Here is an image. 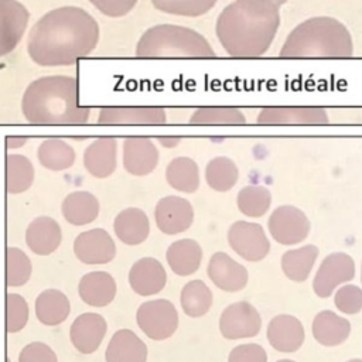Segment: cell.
Segmentation results:
<instances>
[{"mask_svg":"<svg viewBox=\"0 0 362 362\" xmlns=\"http://www.w3.org/2000/svg\"><path fill=\"white\" fill-rule=\"evenodd\" d=\"M102 14L107 17H123L133 10L137 0H89Z\"/></svg>","mask_w":362,"mask_h":362,"instance_id":"44","label":"cell"},{"mask_svg":"<svg viewBox=\"0 0 362 362\" xmlns=\"http://www.w3.org/2000/svg\"><path fill=\"white\" fill-rule=\"evenodd\" d=\"M69 313L71 304L68 297L57 288H47L35 298V315L44 325H59L68 318Z\"/></svg>","mask_w":362,"mask_h":362,"instance_id":"29","label":"cell"},{"mask_svg":"<svg viewBox=\"0 0 362 362\" xmlns=\"http://www.w3.org/2000/svg\"><path fill=\"white\" fill-rule=\"evenodd\" d=\"M304 337V327L294 315L280 314L269 322L267 339L280 352H296L303 345Z\"/></svg>","mask_w":362,"mask_h":362,"instance_id":"21","label":"cell"},{"mask_svg":"<svg viewBox=\"0 0 362 362\" xmlns=\"http://www.w3.org/2000/svg\"><path fill=\"white\" fill-rule=\"evenodd\" d=\"M153 6L165 14L180 17H199L208 13L218 0H151Z\"/></svg>","mask_w":362,"mask_h":362,"instance_id":"39","label":"cell"},{"mask_svg":"<svg viewBox=\"0 0 362 362\" xmlns=\"http://www.w3.org/2000/svg\"><path fill=\"white\" fill-rule=\"evenodd\" d=\"M279 4L273 0H235L218 16L216 38L233 58H259L274 41L280 27Z\"/></svg>","mask_w":362,"mask_h":362,"instance_id":"2","label":"cell"},{"mask_svg":"<svg viewBox=\"0 0 362 362\" xmlns=\"http://www.w3.org/2000/svg\"><path fill=\"white\" fill-rule=\"evenodd\" d=\"M38 161L42 167L52 171H62L75 163V150L61 139H45L37 150Z\"/></svg>","mask_w":362,"mask_h":362,"instance_id":"30","label":"cell"},{"mask_svg":"<svg viewBox=\"0 0 362 362\" xmlns=\"http://www.w3.org/2000/svg\"><path fill=\"white\" fill-rule=\"evenodd\" d=\"M116 281L107 272L86 273L78 286L81 300L90 307H105L115 300Z\"/></svg>","mask_w":362,"mask_h":362,"instance_id":"23","label":"cell"},{"mask_svg":"<svg viewBox=\"0 0 362 362\" xmlns=\"http://www.w3.org/2000/svg\"><path fill=\"white\" fill-rule=\"evenodd\" d=\"M140 329L154 341L170 338L178 327V313L168 300L158 298L143 303L136 314Z\"/></svg>","mask_w":362,"mask_h":362,"instance_id":"6","label":"cell"},{"mask_svg":"<svg viewBox=\"0 0 362 362\" xmlns=\"http://www.w3.org/2000/svg\"><path fill=\"white\" fill-rule=\"evenodd\" d=\"M113 229L119 240L134 246L147 239L150 233V222L144 211L139 208H126L115 218Z\"/></svg>","mask_w":362,"mask_h":362,"instance_id":"25","label":"cell"},{"mask_svg":"<svg viewBox=\"0 0 362 362\" xmlns=\"http://www.w3.org/2000/svg\"><path fill=\"white\" fill-rule=\"evenodd\" d=\"M317 256L318 247L314 245H305L298 249L287 250L281 257V269L290 280L304 281L310 276Z\"/></svg>","mask_w":362,"mask_h":362,"instance_id":"32","label":"cell"},{"mask_svg":"<svg viewBox=\"0 0 362 362\" xmlns=\"http://www.w3.org/2000/svg\"><path fill=\"white\" fill-rule=\"evenodd\" d=\"M33 272L30 257L18 247H7L6 250V284L8 287L24 286Z\"/></svg>","mask_w":362,"mask_h":362,"instance_id":"38","label":"cell"},{"mask_svg":"<svg viewBox=\"0 0 362 362\" xmlns=\"http://www.w3.org/2000/svg\"><path fill=\"white\" fill-rule=\"evenodd\" d=\"M74 253L85 264H106L115 259L116 245L105 229L95 228L75 238Z\"/></svg>","mask_w":362,"mask_h":362,"instance_id":"11","label":"cell"},{"mask_svg":"<svg viewBox=\"0 0 362 362\" xmlns=\"http://www.w3.org/2000/svg\"><path fill=\"white\" fill-rule=\"evenodd\" d=\"M272 204V194L262 185H246L238 194V208L252 218L263 216Z\"/></svg>","mask_w":362,"mask_h":362,"instance_id":"37","label":"cell"},{"mask_svg":"<svg viewBox=\"0 0 362 362\" xmlns=\"http://www.w3.org/2000/svg\"><path fill=\"white\" fill-rule=\"evenodd\" d=\"M256 122L259 124H325L328 113L318 106H270L259 112Z\"/></svg>","mask_w":362,"mask_h":362,"instance_id":"14","label":"cell"},{"mask_svg":"<svg viewBox=\"0 0 362 362\" xmlns=\"http://www.w3.org/2000/svg\"><path fill=\"white\" fill-rule=\"evenodd\" d=\"M277 362H294V361H291V359H280Z\"/></svg>","mask_w":362,"mask_h":362,"instance_id":"48","label":"cell"},{"mask_svg":"<svg viewBox=\"0 0 362 362\" xmlns=\"http://www.w3.org/2000/svg\"><path fill=\"white\" fill-rule=\"evenodd\" d=\"M34 182L33 163L23 154L6 156V189L8 194H21Z\"/></svg>","mask_w":362,"mask_h":362,"instance_id":"33","label":"cell"},{"mask_svg":"<svg viewBox=\"0 0 362 362\" xmlns=\"http://www.w3.org/2000/svg\"><path fill=\"white\" fill-rule=\"evenodd\" d=\"M137 58H216V52L198 31L175 25L158 24L146 30L136 45Z\"/></svg>","mask_w":362,"mask_h":362,"instance_id":"5","label":"cell"},{"mask_svg":"<svg viewBox=\"0 0 362 362\" xmlns=\"http://www.w3.org/2000/svg\"><path fill=\"white\" fill-rule=\"evenodd\" d=\"M167 182L181 192H195L199 187L198 164L189 157H175L165 170Z\"/></svg>","mask_w":362,"mask_h":362,"instance_id":"31","label":"cell"},{"mask_svg":"<svg viewBox=\"0 0 362 362\" xmlns=\"http://www.w3.org/2000/svg\"><path fill=\"white\" fill-rule=\"evenodd\" d=\"M18 362H58V359L55 352L47 344L35 341L21 349Z\"/></svg>","mask_w":362,"mask_h":362,"instance_id":"42","label":"cell"},{"mask_svg":"<svg viewBox=\"0 0 362 362\" xmlns=\"http://www.w3.org/2000/svg\"><path fill=\"white\" fill-rule=\"evenodd\" d=\"M206 273L212 283L223 291H239L247 283V270L223 252H216L209 259Z\"/></svg>","mask_w":362,"mask_h":362,"instance_id":"18","label":"cell"},{"mask_svg":"<svg viewBox=\"0 0 362 362\" xmlns=\"http://www.w3.org/2000/svg\"><path fill=\"white\" fill-rule=\"evenodd\" d=\"M228 362H267V354L257 344H243L230 351Z\"/></svg>","mask_w":362,"mask_h":362,"instance_id":"43","label":"cell"},{"mask_svg":"<svg viewBox=\"0 0 362 362\" xmlns=\"http://www.w3.org/2000/svg\"><path fill=\"white\" fill-rule=\"evenodd\" d=\"M239 170L229 157H215L205 167V180L208 185L219 192L229 191L238 181Z\"/></svg>","mask_w":362,"mask_h":362,"instance_id":"35","label":"cell"},{"mask_svg":"<svg viewBox=\"0 0 362 362\" xmlns=\"http://www.w3.org/2000/svg\"><path fill=\"white\" fill-rule=\"evenodd\" d=\"M354 276V259L344 252L331 253L321 262L313 281V288L318 297L327 298L334 293V288L345 281L352 280Z\"/></svg>","mask_w":362,"mask_h":362,"instance_id":"10","label":"cell"},{"mask_svg":"<svg viewBox=\"0 0 362 362\" xmlns=\"http://www.w3.org/2000/svg\"><path fill=\"white\" fill-rule=\"evenodd\" d=\"M354 55V41L349 30L337 18L328 16L311 17L300 23L287 35L279 57L342 59Z\"/></svg>","mask_w":362,"mask_h":362,"instance_id":"4","label":"cell"},{"mask_svg":"<svg viewBox=\"0 0 362 362\" xmlns=\"http://www.w3.org/2000/svg\"><path fill=\"white\" fill-rule=\"evenodd\" d=\"M117 164V140L99 137L83 151V165L95 178H106L113 174Z\"/></svg>","mask_w":362,"mask_h":362,"instance_id":"20","label":"cell"},{"mask_svg":"<svg viewBox=\"0 0 362 362\" xmlns=\"http://www.w3.org/2000/svg\"><path fill=\"white\" fill-rule=\"evenodd\" d=\"M165 110L158 106H106L99 110V124H163Z\"/></svg>","mask_w":362,"mask_h":362,"instance_id":"16","label":"cell"},{"mask_svg":"<svg viewBox=\"0 0 362 362\" xmlns=\"http://www.w3.org/2000/svg\"><path fill=\"white\" fill-rule=\"evenodd\" d=\"M349 332V321L329 310L320 311L313 321V335L321 345L325 346H337L345 342Z\"/></svg>","mask_w":362,"mask_h":362,"instance_id":"27","label":"cell"},{"mask_svg":"<svg viewBox=\"0 0 362 362\" xmlns=\"http://www.w3.org/2000/svg\"><path fill=\"white\" fill-rule=\"evenodd\" d=\"M30 13L17 0H0V57L10 54L21 41Z\"/></svg>","mask_w":362,"mask_h":362,"instance_id":"12","label":"cell"},{"mask_svg":"<svg viewBox=\"0 0 362 362\" xmlns=\"http://www.w3.org/2000/svg\"><path fill=\"white\" fill-rule=\"evenodd\" d=\"M212 305V291L202 280H192L182 287L181 307L189 317L205 315Z\"/></svg>","mask_w":362,"mask_h":362,"instance_id":"34","label":"cell"},{"mask_svg":"<svg viewBox=\"0 0 362 362\" xmlns=\"http://www.w3.org/2000/svg\"><path fill=\"white\" fill-rule=\"evenodd\" d=\"M243 112L232 106H204L194 110L191 124H245Z\"/></svg>","mask_w":362,"mask_h":362,"instance_id":"36","label":"cell"},{"mask_svg":"<svg viewBox=\"0 0 362 362\" xmlns=\"http://www.w3.org/2000/svg\"><path fill=\"white\" fill-rule=\"evenodd\" d=\"M62 232L59 223L51 216H38L30 222L25 230V243L30 250L40 256L55 252L61 243Z\"/></svg>","mask_w":362,"mask_h":362,"instance_id":"22","label":"cell"},{"mask_svg":"<svg viewBox=\"0 0 362 362\" xmlns=\"http://www.w3.org/2000/svg\"><path fill=\"white\" fill-rule=\"evenodd\" d=\"M106 329L107 324L100 314L83 313L74 320L69 328V338L76 351L89 355L100 346Z\"/></svg>","mask_w":362,"mask_h":362,"instance_id":"17","label":"cell"},{"mask_svg":"<svg viewBox=\"0 0 362 362\" xmlns=\"http://www.w3.org/2000/svg\"><path fill=\"white\" fill-rule=\"evenodd\" d=\"M348 362H362V359H351V361H348Z\"/></svg>","mask_w":362,"mask_h":362,"instance_id":"49","label":"cell"},{"mask_svg":"<svg viewBox=\"0 0 362 362\" xmlns=\"http://www.w3.org/2000/svg\"><path fill=\"white\" fill-rule=\"evenodd\" d=\"M27 122L34 124H83L90 109L79 105V83L75 76L48 75L33 81L21 99Z\"/></svg>","mask_w":362,"mask_h":362,"instance_id":"3","label":"cell"},{"mask_svg":"<svg viewBox=\"0 0 362 362\" xmlns=\"http://www.w3.org/2000/svg\"><path fill=\"white\" fill-rule=\"evenodd\" d=\"M310 228L307 215L294 205H280L269 218V230L273 239L281 245L303 242L308 236Z\"/></svg>","mask_w":362,"mask_h":362,"instance_id":"7","label":"cell"},{"mask_svg":"<svg viewBox=\"0 0 362 362\" xmlns=\"http://www.w3.org/2000/svg\"><path fill=\"white\" fill-rule=\"evenodd\" d=\"M99 24L86 10L64 6L44 14L30 30L27 51L41 66L72 65L98 45Z\"/></svg>","mask_w":362,"mask_h":362,"instance_id":"1","label":"cell"},{"mask_svg":"<svg viewBox=\"0 0 362 362\" xmlns=\"http://www.w3.org/2000/svg\"><path fill=\"white\" fill-rule=\"evenodd\" d=\"M158 164V150L150 137L133 136L123 141V167L132 175H147Z\"/></svg>","mask_w":362,"mask_h":362,"instance_id":"15","label":"cell"},{"mask_svg":"<svg viewBox=\"0 0 362 362\" xmlns=\"http://www.w3.org/2000/svg\"><path fill=\"white\" fill-rule=\"evenodd\" d=\"M167 283L164 266L154 257L139 259L129 272V284L140 296L160 293Z\"/></svg>","mask_w":362,"mask_h":362,"instance_id":"19","label":"cell"},{"mask_svg":"<svg viewBox=\"0 0 362 362\" xmlns=\"http://www.w3.org/2000/svg\"><path fill=\"white\" fill-rule=\"evenodd\" d=\"M157 228L165 235H177L187 230L194 221V209L189 201L168 195L161 198L154 209Z\"/></svg>","mask_w":362,"mask_h":362,"instance_id":"13","label":"cell"},{"mask_svg":"<svg viewBox=\"0 0 362 362\" xmlns=\"http://www.w3.org/2000/svg\"><path fill=\"white\" fill-rule=\"evenodd\" d=\"M262 317L247 301H238L228 305L219 318L221 334L228 339L250 338L259 334Z\"/></svg>","mask_w":362,"mask_h":362,"instance_id":"9","label":"cell"},{"mask_svg":"<svg viewBox=\"0 0 362 362\" xmlns=\"http://www.w3.org/2000/svg\"><path fill=\"white\" fill-rule=\"evenodd\" d=\"M61 211L68 223L75 226L88 225L99 215V201L88 191H74L64 198Z\"/></svg>","mask_w":362,"mask_h":362,"instance_id":"26","label":"cell"},{"mask_svg":"<svg viewBox=\"0 0 362 362\" xmlns=\"http://www.w3.org/2000/svg\"><path fill=\"white\" fill-rule=\"evenodd\" d=\"M28 321V304L23 296L8 293L6 296V329L10 334L21 331Z\"/></svg>","mask_w":362,"mask_h":362,"instance_id":"40","label":"cell"},{"mask_svg":"<svg viewBox=\"0 0 362 362\" xmlns=\"http://www.w3.org/2000/svg\"><path fill=\"white\" fill-rule=\"evenodd\" d=\"M229 246L245 260L259 262L270 250L269 239L262 225L255 222L238 221L228 230Z\"/></svg>","mask_w":362,"mask_h":362,"instance_id":"8","label":"cell"},{"mask_svg":"<svg viewBox=\"0 0 362 362\" xmlns=\"http://www.w3.org/2000/svg\"><path fill=\"white\" fill-rule=\"evenodd\" d=\"M105 359L106 362H146L147 346L132 329L123 328L110 338Z\"/></svg>","mask_w":362,"mask_h":362,"instance_id":"24","label":"cell"},{"mask_svg":"<svg viewBox=\"0 0 362 362\" xmlns=\"http://www.w3.org/2000/svg\"><path fill=\"white\" fill-rule=\"evenodd\" d=\"M27 143V137H17V136H13V137H7L6 139V146L7 148H18L21 146H24Z\"/></svg>","mask_w":362,"mask_h":362,"instance_id":"45","label":"cell"},{"mask_svg":"<svg viewBox=\"0 0 362 362\" xmlns=\"http://www.w3.org/2000/svg\"><path fill=\"white\" fill-rule=\"evenodd\" d=\"M337 308L345 314H356L362 310V288L355 284H345L334 296Z\"/></svg>","mask_w":362,"mask_h":362,"instance_id":"41","label":"cell"},{"mask_svg":"<svg viewBox=\"0 0 362 362\" xmlns=\"http://www.w3.org/2000/svg\"><path fill=\"white\" fill-rule=\"evenodd\" d=\"M180 137H158V141L164 146V147H175L180 143Z\"/></svg>","mask_w":362,"mask_h":362,"instance_id":"46","label":"cell"},{"mask_svg":"<svg viewBox=\"0 0 362 362\" xmlns=\"http://www.w3.org/2000/svg\"><path fill=\"white\" fill-rule=\"evenodd\" d=\"M361 280H362V270H361Z\"/></svg>","mask_w":362,"mask_h":362,"instance_id":"50","label":"cell"},{"mask_svg":"<svg viewBox=\"0 0 362 362\" xmlns=\"http://www.w3.org/2000/svg\"><path fill=\"white\" fill-rule=\"evenodd\" d=\"M274 3H277L279 6H281V4H284V3H287V0H273Z\"/></svg>","mask_w":362,"mask_h":362,"instance_id":"47","label":"cell"},{"mask_svg":"<svg viewBox=\"0 0 362 362\" xmlns=\"http://www.w3.org/2000/svg\"><path fill=\"white\" fill-rule=\"evenodd\" d=\"M167 263L178 276H189L199 269L202 249L194 239H180L173 242L165 253Z\"/></svg>","mask_w":362,"mask_h":362,"instance_id":"28","label":"cell"}]
</instances>
